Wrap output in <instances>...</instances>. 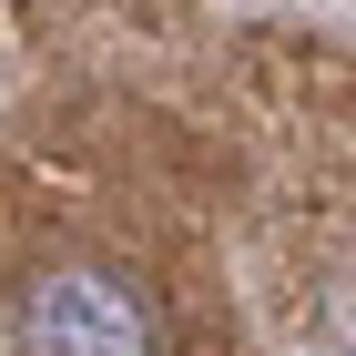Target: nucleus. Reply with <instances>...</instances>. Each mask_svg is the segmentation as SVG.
<instances>
[{
	"instance_id": "obj_1",
	"label": "nucleus",
	"mask_w": 356,
	"mask_h": 356,
	"mask_svg": "<svg viewBox=\"0 0 356 356\" xmlns=\"http://www.w3.org/2000/svg\"><path fill=\"white\" fill-rule=\"evenodd\" d=\"M10 326L31 356H163V316L112 265H31L10 285Z\"/></svg>"
}]
</instances>
